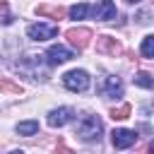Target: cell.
Here are the masks:
<instances>
[{"label": "cell", "instance_id": "52a82bcc", "mask_svg": "<svg viewBox=\"0 0 154 154\" xmlns=\"http://www.w3.org/2000/svg\"><path fill=\"white\" fill-rule=\"evenodd\" d=\"M135 140H137V132H135V130L118 128V130L111 132V144H113L116 149H128V147L135 144Z\"/></svg>", "mask_w": 154, "mask_h": 154}, {"label": "cell", "instance_id": "4fadbf2b", "mask_svg": "<svg viewBox=\"0 0 154 154\" xmlns=\"http://www.w3.org/2000/svg\"><path fill=\"white\" fill-rule=\"evenodd\" d=\"M36 132H38V120H22V123H17V135L31 137Z\"/></svg>", "mask_w": 154, "mask_h": 154}, {"label": "cell", "instance_id": "6da1fadb", "mask_svg": "<svg viewBox=\"0 0 154 154\" xmlns=\"http://www.w3.org/2000/svg\"><path fill=\"white\" fill-rule=\"evenodd\" d=\"M101 132H103V125H101L99 116L84 113V116L77 120V130H75V135H77L79 140H84V142H94V140L101 137Z\"/></svg>", "mask_w": 154, "mask_h": 154}, {"label": "cell", "instance_id": "ffe728a7", "mask_svg": "<svg viewBox=\"0 0 154 154\" xmlns=\"http://www.w3.org/2000/svg\"><path fill=\"white\" fill-rule=\"evenodd\" d=\"M137 22H140V24H149V19H147V12H140V14H137Z\"/></svg>", "mask_w": 154, "mask_h": 154}, {"label": "cell", "instance_id": "5bb4252c", "mask_svg": "<svg viewBox=\"0 0 154 154\" xmlns=\"http://www.w3.org/2000/svg\"><path fill=\"white\" fill-rule=\"evenodd\" d=\"M132 82H135L137 87H142V89H152V87H154V79H152V75H149L147 70H140Z\"/></svg>", "mask_w": 154, "mask_h": 154}, {"label": "cell", "instance_id": "30bf717a", "mask_svg": "<svg viewBox=\"0 0 154 154\" xmlns=\"http://www.w3.org/2000/svg\"><path fill=\"white\" fill-rule=\"evenodd\" d=\"M96 53H103V55H120L123 53V46L116 41V38H111V36H99L96 38Z\"/></svg>", "mask_w": 154, "mask_h": 154}, {"label": "cell", "instance_id": "7a4b0ae2", "mask_svg": "<svg viewBox=\"0 0 154 154\" xmlns=\"http://www.w3.org/2000/svg\"><path fill=\"white\" fill-rule=\"evenodd\" d=\"M14 67H17L19 72H24V75H26L29 79H34V82H38V79L43 82V79L48 77L46 72H41V60H38V55H26V58H22Z\"/></svg>", "mask_w": 154, "mask_h": 154}, {"label": "cell", "instance_id": "ba28073f", "mask_svg": "<svg viewBox=\"0 0 154 154\" xmlns=\"http://www.w3.org/2000/svg\"><path fill=\"white\" fill-rule=\"evenodd\" d=\"M99 91L103 96H111V99L123 96V82H120V77L118 75H106V79L99 84Z\"/></svg>", "mask_w": 154, "mask_h": 154}, {"label": "cell", "instance_id": "8992f818", "mask_svg": "<svg viewBox=\"0 0 154 154\" xmlns=\"http://www.w3.org/2000/svg\"><path fill=\"white\" fill-rule=\"evenodd\" d=\"M65 36H67V41L77 48V51H84L87 46H89V41H91V31L87 29V26H77V29H67L65 31Z\"/></svg>", "mask_w": 154, "mask_h": 154}, {"label": "cell", "instance_id": "5b68a950", "mask_svg": "<svg viewBox=\"0 0 154 154\" xmlns=\"http://www.w3.org/2000/svg\"><path fill=\"white\" fill-rule=\"evenodd\" d=\"M72 58H75V51H70V48H65V46H51V48L46 51V65H48V67L63 65V63H67V60H72Z\"/></svg>", "mask_w": 154, "mask_h": 154}, {"label": "cell", "instance_id": "9a60e30c", "mask_svg": "<svg viewBox=\"0 0 154 154\" xmlns=\"http://www.w3.org/2000/svg\"><path fill=\"white\" fill-rule=\"evenodd\" d=\"M89 10H91V7H89L87 2H79V5H72V7H70V17H72V19H84V17L89 14Z\"/></svg>", "mask_w": 154, "mask_h": 154}, {"label": "cell", "instance_id": "9c48e42d", "mask_svg": "<svg viewBox=\"0 0 154 154\" xmlns=\"http://www.w3.org/2000/svg\"><path fill=\"white\" fill-rule=\"evenodd\" d=\"M72 118H75V111H72L70 106H60V108H53V111L48 113V125H51V128H63V125H67Z\"/></svg>", "mask_w": 154, "mask_h": 154}, {"label": "cell", "instance_id": "ac0fdd59", "mask_svg": "<svg viewBox=\"0 0 154 154\" xmlns=\"http://www.w3.org/2000/svg\"><path fill=\"white\" fill-rule=\"evenodd\" d=\"M12 22H14V17H12L7 2H0V24H2V26H10Z\"/></svg>", "mask_w": 154, "mask_h": 154}, {"label": "cell", "instance_id": "277c9868", "mask_svg": "<svg viewBox=\"0 0 154 154\" xmlns=\"http://www.w3.org/2000/svg\"><path fill=\"white\" fill-rule=\"evenodd\" d=\"M26 36H29L31 41H48V38H55V36H58V26H55V24H43V22H38V24L26 26Z\"/></svg>", "mask_w": 154, "mask_h": 154}, {"label": "cell", "instance_id": "d6986e66", "mask_svg": "<svg viewBox=\"0 0 154 154\" xmlns=\"http://www.w3.org/2000/svg\"><path fill=\"white\" fill-rule=\"evenodd\" d=\"M130 111H132V108H130V103H123L120 108H113V111H111V118H113V120H123V118H128V116H130Z\"/></svg>", "mask_w": 154, "mask_h": 154}, {"label": "cell", "instance_id": "44dd1931", "mask_svg": "<svg viewBox=\"0 0 154 154\" xmlns=\"http://www.w3.org/2000/svg\"><path fill=\"white\" fill-rule=\"evenodd\" d=\"M125 2H140V0H125Z\"/></svg>", "mask_w": 154, "mask_h": 154}, {"label": "cell", "instance_id": "8fae6325", "mask_svg": "<svg viewBox=\"0 0 154 154\" xmlns=\"http://www.w3.org/2000/svg\"><path fill=\"white\" fill-rule=\"evenodd\" d=\"M89 12H91L96 19H101V22H111V19H116V14H118V12H116V5H113L111 0H101V2H99L94 10H89Z\"/></svg>", "mask_w": 154, "mask_h": 154}, {"label": "cell", "instance_id": "e0dca14e", "mask_svg": "<svg viewBox=\"0 0 154 154\" xmlns=\"http://www.w3.org/2000/svg\"><path fill=\"white\" fill-rule=\"evenodd\" d=\"M0 91H7V94H22V87H19L17 82H12V79L0 77Z\"/></svg>", "mask_w": 154, "mask_h": 154}, {"label": "cell", "instance_id": "7c38bea8", "mask_svg": "<svg viewBox=\"0 0 154 154\" xmlns=\"http://www.w3.org/2000/svg\"><path fill=\"white\" fill-rule=\"evenodd\" d=\"M36 14H41V17H53V19H63L65 10L58 7V5H38V7H36Z\"/></svg>", "mask_w": 154, "mask_h": 154}, {"label": "cell", "instance_id": "3957f363", "mask_svg": "<svg viewBox=\"0 0 154 154\" xmlns=\"http://www.w3.org/2000/svg\"><path fill=\"white\" fill-rule=\"evenodd\" d=\"M63 84L70 91H87L89 89V75L84 70H70L63 75Z\"/></svg>", "mask_w": 154, "mask_h": 154}, {"label": "cell", "instance_id": "2e32d148", "mask_svg": "<svg viewBox=\"0 0 154 154\" xmlns=\"http://www.w3.org/2000/svg\"><path fill=\"white\" fill-rule=\"evenodd\" d=\"M142 58H154V36L147 34L142 38Z\"/></svg>", "mask_w": 154, "mask_h": 154}]
</instances>
